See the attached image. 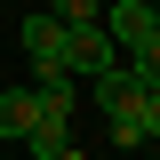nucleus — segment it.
<instances>
[{"instance_id":"nucleus-1","label":"nucleus","mask_w":160,"mask_h":160,"mask_svg":"<svg viewBox=\"0 0 160 160\" xmlns=\"http://www.w3.org/2000/svg\"><path fill=\"white\" fill-rule=\"evenodd\" d=\"M96 24L112 32V48H128V56H136L144 40L160 32V8H152V0H104V8H96Z\"/></svg>"},{"instance_id":"nucleus-2","label":"nucleus","mask_w":160,"mask_h":160,"mask_svg":"<svg viewBox=\"0 0 160 160\" xmlns=\"http://www.w3.org/2000/svg\"><path fill=\"white\" fill-rule=\"evenodd\" d=\"M104 64H120L112 56V32H104V24H64V72L72 80H96Z\"/></svg>"},{"instance_id":"nucleus-3","label":"nucleus","mask_w":160,"mask_h":160,"mask_svg":"<svg viewBox=\"0 0 160 160\" xmlns=\"http://www.w3.org/2000/svg\"><path fill=\"white\" fill-rule=\"evenodd\" d=\"M24 56H32V80H72L64 72V24L40 8V16H24Z\"/></svg>"},{"instance_id":"nucleus-4","label":"nucleus","mask_w":160,"mask_h":160,"mask_svg":"<svg viewBox=\"0 0 160 160\" xmlns=\"http://www.w3.org/2000/svg\"><path fill=\"white\" fill-rule=\"evenodd\" d=\"M136 96H144L136 64H104L96 72V112H136Z\"/></svg>"},{"instance_id":"nucleus-5","label":"nucleus","mask_w":160,"mask_h":160,"mask_svg":"<svg viewBox=\"0 0 160 160\" xmlns=\"http://www.w3.org/2000/svg\"><path fill=\"white\" fill-rule=\"evenodd\" d=\"M32 136V88H0V144Z\"/></svg>"},{"instance_id":"nucleus-6","label":"nucleus","mask_w":160,"mask_h":160,"mask_svg":"<svg viewBox=\"0 0 160 160\" xmlns=\"http://www.w3.org/2000/svg\"><path fill=\"white\" fill-rule=\"evenodd\" d=\"M136 104H144V96H136ZM104 128H112V152L144 144V120H136V112H104Z\"/></svg>"},{"instance_id":"nucleus-7","label":"nucleus","mask_w":160,"mask_h":160,"mask_svg":"<svg viewBox=\"0 0 160 160\" xmlns=\"http://www.w3.org/2000/svg\"><path fill=\"white\" fill-rule=\"evenodd\" d=\"M96 8H104V0H48L56 24H96Z\"/></svg>"},{"instance_id":"nucleus-8","label":"nucleus","mask_w":160,"mask_h":160,"mask_svg":"<svg viewBox=\"0 0 160 160\" xmlns=\"http://www.w3.org/2000/svg\"><path fill=\"white\" fill-rule=\"evenodd\" d=\"M136 80H144V88H160V32L136 48Z\"/></svg>"},{"instance_id":"nucleus-9","label":"nucleus","mask_w":160,"mask_h":160,"mask_svg":"<svg viewBox=\"0 0 160 160\" xmlns=\"http://www.w3.org/2000/svg\"><path fill=\"white\" fill-rule=\"evenodd\" d=\"M136 120H144V144H160V88H144V104H136Z\"/></svg>"},{"instance_id":"nucleus-10","label":"nucleus","mask_w":160,"mask_h":160,"mask_svg":"<svg viewBox=\"0 0 160 160\" xmlns=\"http://www.w3.org/2000/svg\"><path fill=\"white\" fill-rule=\"evenodd\" d=\"M48 160H88V152H80V144H72V136H64V144H56V152H48Z\"/></svg>"}]
</instances>
